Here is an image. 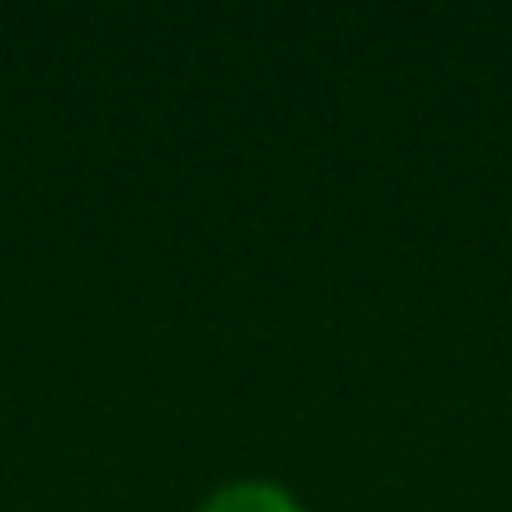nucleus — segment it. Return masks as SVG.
<instances>
[{
  "label": "nucleus",
  "instance_id": "f257e3e1",
  "mask_svg": "<svg viewBox=\"0 0 512 512\" xmlns=\"http://www.w3.org/2000/svg\"><path fill=\"white\" fill-rule=\"evenodd\" d=\"M198 512H301V504L270 481H234V486L207 495Z\"/></svg>",
  "mask_w": 512,
  "mask_h": 512
}]
</instances>
